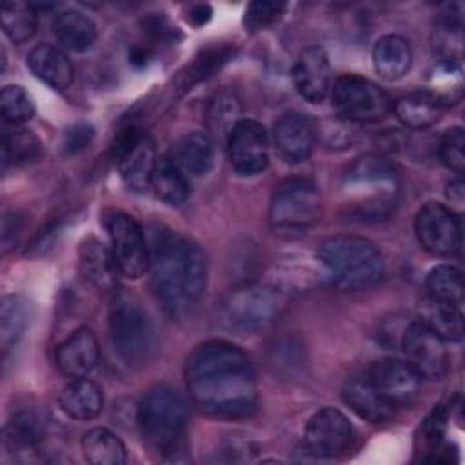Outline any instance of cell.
Instances as JSON below:
<instances>
[{
  "instance_id": "6da1fadb",
  "label": "cell",
  "mask_w": 465,
  "mask_h": 465,
  "mask_svg": "<svg viewBox=\"0 0 465 465\" xmlns=\"http://www.w3.org/2000/svg\"><path fill=\"white\" fill-rule=\"evenodd\" d=\"M183 374L193 401L211 416L242 418L256 409L254 367L231 341L209 340L194 347Z\"/></svg>"
},
{
  "instance_id": "7a4b0ae2",
  "label": "cell",
  "mask_w": 465,
  "mask_h": 465,
  "mask_svg": "<svg viewBox=\"0 0 465 465\" xmlns=\"http://www.w3.org/2000/svg\"><path fill=\"white\" fill-rule=\"evenodd\" d=\"M151 285L162 309L171 316L191 312L207 283V258L200 245L176 231H158L153 238Z\"/></svg>"
},
{
  "instance_id": "3957f363",
  "label": "cell",
  "mask_w": 465,
  "mask_h": 465,
  "mask_svg": "<svg viewBox=\"0 0 465 465\" xmlns=\"http://www.w3.org/2000/svg\"><path fill=\"white\" fill-rule=\"evenodd\" d=\"M400 173L378 154L356 158L341 180L343 213L349 220L374 223L387 220L400 200Z\"/></svg>"
},
{
  "instance_id": "277c9868",
  "label": "cell",
  "mask_w": 465,
  "mask_h": 465,
  "mask_svg": "<svg viewBox=\"0 0 465 465\" xmlns=\"http://www.w3.org/2000/svg\"><path fill=\"white\" fill-rule=\"evenodd\" d=\"M318 262L336 287L360 291L383 276V256L376 243L363 236L334 234L318 243Z\"/></svg>"
},
{
  "instance_id": "5b68a950",
  "label": "cell",
  "mask_w": 465,
  "mask_h": 465,
  "mask_svg": "<svg viewBox=\"0 0 465 465\" xmlns=\"http://www.w3.org/2000/svg\"><path fill=\"white\" fill-rule=\"evenodd\" d=\"M287 296L283 291L258 282L238 283L216 303L214 322L234 334H254L271 327L283 312Z\"/></svg>"
},
{
  "instance_id": "8992f818",
  "label": "cell",
  "mask_w": 465,
  "mask_h": 465,
  "mask_svg": "<svg viewBox=\"0 0 465 465\" xmlns=\"http://www.w3.org/2000/svg\"><path fill=\"white\" fill-rule=\"evenodd\" d=\"M136 423L143 443L160 456L180 450L187 429V405L169 385L151 387L136 409Z\"/></svg>"
},
{
  "instance_id": "52a82bcc",
  "label": "cell",
  "mask_w": 465,
  "mask_h": 465,
  "mask_svg": "<svg viewBox=\"0 0 465 465\" xmlns=\"http://www.w3.org/2000/svg\"><path fill=\"white\" fill-rule=\"evenodd\" d=\"M109 336L127 365L145 363L154 351V327L142 303L129 292H114L109 307Z\"/></svg>"
},
{
  "instance_id": "ba28073f",
  "label": "cell",
  "mask_w": 465,
  "mask_h": 465,
  "mask_svg": "<svg viewBox=\"0 0 465 465\" xmlns=\"http://www.w3.org/2000/svg\"><path fill=\"white\" fill-rule=\"evenodd\" d=\"M322 218V194L309 178H287L271 196L269 223L282 234H302Z\"/></svg>"
},
{
  "instance_id": "9c48e42d",
  "label": "cell",
  "mask_w": 465,
  "mask_h": 465,
  "mask_svg": "<svg viewBox=\"0 0 465 465\" xmlns=\"http://www.w3.org/2000/svg\"><path fill=\"white\" fill-rule=\"evenodd\" d=\"M334 111L349 122H374L392 111L391 96L365 76L341 74L329 91Z\"/></svg>"
},
{
  "instance_id": "30bf717a",
  "label": "cell",
  "mask_w": 465,
  "mask_h": 465,
  "mask_svg": "<svg viewBox=\"0 0 465 465\" xmlns=\"http://www.w3.org/2000/svg\"><path fill=\"white\" fill-rule=\"evenodd\" d=\"M105 229L118 272L127 278H140L147 272L151 252L142 225L127 213L111 211L105 214Z\"/></svg>"
},
{
  "instance_id": "8fae6325",
  "label": "cell",
  "mask_w": 465,
  "mask_h": 465,
  "mask_svg": "<svg viewBox=\"0 0 465 465\" xmlns=\"http://www.w3.org/2000/svg\"><path fill=\"white\" fill-rule=\"evenodd\" d=\"M414 232L420 245L432 256L452 258L461 252V222L440 202H427L416 213Z\"/></svg>"
},
{
  "instance_id": "7c38bea8",
  "label": "cell",
  "mask_w": 465,
  "mask_h": 465,
  "mask_svg": "<svg viewBox=\"0 0 465 465\" xmlns=\"http://www.w3.org/2000/svg\"><path fill=\"white\" fill-rule=\"evenodd\" d=\"M111 154L120 171V176L131 189H149L151 174L158 158L154 156L151 138L142 127L127 125L122 129L113 143Z\"/></svg>"
},
{
  "instance_id": "4fadbf2b",
  "label": "cell",
  "mask_w": 465,
  "mask_h": 465,
  "mask_svg": "<svg viewBox=\"0 0 465 465\" xmlns=\"http://www.w3.org/2000/svg\"><path fill=\"white\" fill-rule=\"evenodd\" d=\"M405 361L421 380H440L449 369V352L445 341L423 322H409L400 345Z\"/></svg>"
},
{
  "instance_id": "5bb4252c",
  "label": "cell",
  "mask_w": 465,
  "mask_h": 465,
  "mask_svg": "<svg viewBox=\"0 0 465 465\" xmlns=\"http://www.w3.org/2000/svg\"><path fill=\"white\" fill-rule=\"evenodd\" d=\"M354 436L349 418L334 407H325L309 418L303 430V449L314 458H336L351 449Z\"/></svg>"
},
{
  "instance_id": "9a60e30c",
  "label": "cell",
  "mask_w": 465,
  "mask_h": 465,
  "mask_svg": "<svg viewBox=\"0 0 465 465\" xmlns=\"http://www.w3.org/2000/svg\"><path fill=\"white\" fill-rule=\"evenodd\" d=\"M232 169L242 176H254L269 165V136L265 127L251 118H240L225 138Z\"/></svg>"
},
{
  "instance_id": "2e32d148",
  "label": "cell",
  "mask_w": 465,
  "mask_h": 465,
  "mask_svg": "<svg viewBox=\"0 0 465 465\" xmlns=\"http://www.w3.org/2000/svg\"><path fill=\"white\" fill-rule=\"evenodd\" d=\"M365 378L396 409L411 405L416 400L421 385V378L414 372V369L405 360L398 358H381L374 361L367 369Z\"/></svg>"
},
{
  "instance_id": "e0dca14e",
  "label": "cell",
  "mask_w": 465,
  "mask_h": 465,
  "mask_svg": "<svg viewBox=\"0 0 465 465\" xmlns=\"http://www.w3.org/2000/svg\"><path fill=\"white\" fill-rule=\"evenodd\" d=\"M314 120L300 111L283 113L272 125V143L278 156L287 163L307 160L316 143Z\"/></svg>"
},
{
  "instance_id": "ac0fdd59",
  "label": "cell",
  "mask_w": 465,
  "mask_h": 465,
  "mask_svg": "<svg viewBox=\"0 0 465 465\" xmlns=\"http://www.w3.org/2000/svg\"><path fill=\"white\" fill-rule=\"evenodd\" d=\"M292 82L302 98L320 104L331 91V65L323 47H305L292 67Z\"/></svg>"
},
{
  "instance_id": "d6986e66",
  "label": "cell",
  "mask_w": 465,
  "mask_h": 465,
  "mask_svg": "<svg viewBox=\"0 0 465 465\" xmlns=\"http://www.w3.org/2000/svg\"><path fill=\"white\" fill-rule=\"evenodd\" d=\"M100 358L96 334L89 327H78L56 347V365L69 378L87 376Z\"/></svg>"
},
{
  "instance_id": "ffe728a7",
  "label": "cell",
  "mask_w": 465,
  "mask_h": 465,
  "mask_svg": "<svg viewBox=\"0 0 465 465\" xmlns=\"http://www.w3.org/2000/svg\"><path fill=\"white\" fill-rule=\"evenodd\" d=\"M341 398L351 411L371 423H387L394 420L398 412V409L371 385L365 374L349 378L341 389Z\"/></svg>"
},
{
  "instance_id": "44dd1931",
  "label": "cell",
  "mask_w": 465,
  "mask_h": 465,
  "mask_svg": "<svg viewBox=\"0 0 465 465\" xmlns=\"http://www.w3.org/2000/svg\"><path fill=\"white\" fill-rule=\"evenodd\" d=\"M169 158L185 174L205 176L216 163V142L207 131H191L174 143Z\"/></svg>"
},
{
  "instance_id": "7402d4cb",
  "label": "cell",
  "mask_w": 465,
  "mask_h": 465,
  "mask_svg": "<svg viewBox=\"0 0 465 465\" xmlns=\"http://www.w3.org/2000/svg\"><path fill=\"white\" fill-rule=\"evenodd\" d=\"M27 65L40 82L56 91H64L73 84L74 69L62 47L51 44L36 45L27 54Z\"/></svg>"
},
{
  "instance_id": "603a6c76",
  "label": "cell",
  "mask_w": 465,
  "mask_h": 465,
  "mask_svg": "<svg viewBox=\"0 0 465 465\" xmlns=\"http://www.w3.org/2000/svg\"><path fill=\"white\" fill-rule=\"evenodd\" d=\"M78 265L82 278L98 291H114L118 267L113 252L100 240L89 236L80 243Z\"/></svg>"
},
{
  "instance_id": "cb8c5ba5",
  "label": "cell",
  "mask_w": 465,
  "mask_h": 465,
  "mask_svg": "<svg viewBox=\"0 0 465 465\" xmlns=\"http://www.w3.org/2000/svg\"><path fill=\"white\" fill-rule=\"evenodd\" d=\"M412 64L409 42L400 35H383L372 47V65L380 78L394 82L407 74Z\"/></svg>"
},
{
  "instance_id": "d4e9b609",
  "label": "cell",
  "mask_w": 465,
  "mask_h": 465,
  "mask_svg": "<svg viewBox=\"0 0 465 465\" xmlns=\"http://www.w3.org/2000/svg\"><path fill=\"white\" fill-rule=\"evenodd\" d=\"M60 409L73 420H93L102 412L104 394L102 389L84 378H71V381L60 391Z\"/></svg>"
},
{
  "instance_id": "484cf974",
  "label": "cell",
  "mask_w": 465,
  "mask_h": 465,
  "mask_svg": "<svg viewBox=\"0 0 465 465\" xmlns=\"http://www.w3.org/2000/svg\"><path fill=\"white\" fill-rule=\"evenodd\" d=\"M443 109L441 102L429 89L407 93L392 104L396 118L409 129H425L432 125L438 122Z\"/></svg>"
},
{
  "instance_id": "4316f807",
  "label": "cell",
  "mask_w": 465,
  "mask_h": 465,
  "mask_svg": "<svg viewBox=\"0 0 465 465\" xmlns=\"http://www.w3.org/2000/svg\"><path fill=\"white\" fill-rule=\"evenodd\" d=\"M53 33L62 49L82 53L93 47L96 42V25L94 22L82 11L67 9L62 11L53 22Z\"/></svg>"
},
{
  "instance_id": "83f0119b",
  "label": "cell",
  "mask_w": 465,
  "mask_h": 465,
  "mask_svg": "<svg viewBox=\"0 0 465 465\" xmlns=\"http://www.w3.org/2000/svg\"><path fill=\"white\" fill-rule=\"evenodd\" d=\"M149 189L167 205H182L189 196V183L185 173L171 158L156 160Z\"/></svg>"
},
{
  "instance_id": "f1b7e54d",
  "label": "cell",
  "mask_w": 465,
  "mask_h": 465,
  "mask_svg": "<svg viewBox=\"0 0 465 465\" xmlns=\"http://www.w3.org/2000/svg\"><path fill=\"white\" fill-rule=\"evenodd\" d=\"M82 452L91 465H122L127 460L124 441L105 427H94L84 434Z\"/></svg>"
},
{
  "instance_id": "f546056e",
  "label": "cell",
  "mask_w": 465,
  "mask_h": 465,
  "mask_svg": "<svg viewBox=\"0 0 465 465\" xmlns=\"http://www.w3.org/2000/svg\"><path fill=\"white\" fill-rule=\"evenodd\" d=\"M420 322L434 331L445 343H456L463 338V314L460 307L429 298V303L423 305Z\"/></svg>"
},
{
  "instance_id": "4dcf8cb0",
  "label": "cell",
  "mask_w": 465,
  "mask_h": 465,
  "mask_svg": "<svg viewBox=\"0 0 465 465\" xmlns=\"http://www.w3.org/2000/svg\"><path fill=\"white\" fill-rule=\"evenodd\" d=\"M42 438L40 418L33 411H20L4 429V443L7 450L16 454L35 452Z\"/></svg>"
},
{
  "instance_id": "1f68e13d",
  "label": "cell",
  "mask_w": 465,
  "mask_h": 465,
  "mask_svg": "<svg viewBox=\"0 0 465 465\" xmlns=\"http://www.w3.org/2000/svg\"><path fill=\"white\" fill-rule=\"evenodd\" d=\"M29 322V303L20 294H7L0 307V347L11 351L22 338Z\"/></svg>"
},
{
  "instance_id": "d6a6232c",
  "label": "cell",
  "mask_w": 465,
  "mask_h": 465,
  "mask_svg": "<svg viewBox=\"0 0 465 465\" xmlns=\"http://www.w3.org/2000/svg\"><path fill=\"white\" fill-rule=\"evenodd\" d=\"M427 292L429 298L436 302H443L454 307L463 305V274L454 265H436L427 274Z\"/></svg>"
},
{
  "instance_id": "836d02e7",
  "label": "cell",
  "mask_w": 465,
  "mask_h": 465,
  "mask_svg": "<svg viewBox=\"0 0 465 465\" xmlns=\"http://www.w3.org/2000/svg\"><path fill=\"white\" fill-rule=\"evenodd\" d=\"M429 91L443 107L456 105L463 96V69L458 60H440L430 76Z\"/></svg>"
},
{
  "instance_id": "e575fe53",
  "label": "cell",
  "mask_w": 465,
  "mask_h": 465,
  "mask_svg": "<svg viewBox=\"0 0 465 465\" xmlns=\"http://www.w3.org/2000/svg\"><path fill=\"white\" fill-rule=\"evenodd\" d=\"M232 56V49L229 45H214L203 49L187 67L180 73L176 80V87L180 93L189 91L194 84L209 78L216 69H220Z\"/></svg>"
},
{
  "instance_id": "d590c367",
  "label": "cell",
  "mask_w": 465,
  "mask_h": 465,
  "mask_svg": "<svg viewBox=\"0 0 465 465\" xmlns=\"http://www.w3.org/2000/svg\"><path fill=\"white\" fill-rule=\"evenodd\" d=\"M36 9L33 4L5 2L0 11V22L5 36L15 44L27 42L36 31Z\"/></svg>"
},
{
  "instance_id": "8d00e7d4",
  "label": "cell",
  "mask_w": 465,
  "mask_h": 465,
  "mask_svg": "<svg viewBox=\"0 0 465 465\" xmlns=\"http://www.w3.org/2000/svg\"><path fill=\"white\" fill-rule=\"evenodd\" d=\"M40 149V140L27 129H5L2 134V160L5 169L35 160Z\"/></svg>"
},
{
  "instance_id": "74e56055",
  "label": "cell",
  "mask_w": 465,
  "mask_h": 465,
  "mask_svg": "<svg viewBox=\"0 0 465 465\" xmlns=\"http://www.w3.org/2000/svg\"><path fill=\"white\" fill-rule=\"evenodd\" d=\"M240 98L232 89L220 91L209 104L207 111V125L213 134L227 138L232 125L240 120ZM209 133V134H211Z\"/></svg>"
},
{
  "instance_id": "f35d334b",
  "label": "cell",
  "mask_w": 465,
  "mask_h": 465,
  "mask_svg": "<svg viewBox=\"0 0 465 465\" xmlns=\"http://www.w3.org/2000/svg\"><path fill=\"white\" fill-rule=\"evenodd\" d=\"M0 111L4 122L16 127L35 116V104L22 85H4L0 94Z\"/></svg>"
},
{
  "instance_id": "ab89813d",
  "label": "cell",
  "mask_w": 465,
  "mask_h": 465,
  "mask_svg": "<svg viewBox=\"0 0 465 465\" xmlns=\"http://www.w3.org/2000/svg\"><path fill=\"white\" fill-rule=\"evenodd\" d=\"M465 134L461 127H450L443 133L438 143V156L445 167L454 171L458 176L463 174L465 169Z\"/></svg>"
},
{
  "instance_id": "60d3db41",
  "label": "cell",
  "mask_w": 465,
  "mask_h": 465,
  "mask_svg": "<svg viewBox=\"0 0 465 465\" xmlns=\"http://www.w3.org/2000/svg\"><path fill=\"white\" fill-rule=\"evenodd\" d=\"M285 7L287 5L282 2H267V0L251 2L245 9L243 24L249 31L265 29L282 18V15L285 13Z\"/></svg>"
},
{
  "instance_id": "b9f144b4",
  "label": "cell",
  "mask_w": 465,
  "mask_h": 465,
  "mask_svg": "<svg viewBox=\"0 0 465 465\" xmlns=\"http://www.w3.org/2000/svg\"><path fill=\"white\" fill-rule=\"evenodd\" d=\"M94 140V129L89 124H76L64 133L62 149L65 154H78L85 151Z\"/></svg>"
},
{
  "instance_id": "7bdbcfd3",
  "label": "cell",
  "mask_w": 465,
  "mask_h": 465,
  "mask_svg": "<svg viewBox=\"0 0 465 465\" xmlns=\"http://www.w3.org/2000/svg\"><path fill=\"white\" fill-rule=\"evenodd\" d=\"M22 231V218L16 216V213H5L4 214V225H2V243L5 251L16 243Z\"/></svg>"
},
{
  "instance_id": "ee69618b",
  "label": "cell",
  "mask_w": 465,
  "mask_h": 465,
  "mask_svg": "<svg viewBox=\"0 0 465 465\" xmlns=\"http://www.w3.org/2000/svg\"><path fill=\"white\" fill-rule=\"evenodd\" d=\"M145 29H147V33H151L156 38H167V36L174 35L173 27L162 16H149L145 20Z\"/></svg>"
},
{
  "instance_id": "f6af8a7d",
  "label": "cell",
  "mask_w": 465,
  "mask_h": 465,
  "mask_svg": "<svg viewBox=\"0 0 465 465\" xmlns=\"http://www.w3.org/2000/svg\"><path fill=\"white\" fill-rule=\"evenodd\" d=\"M213 11L207 4H198V5H193L187 13V20L193 24V25H203L209 18H211Z\"/></svg>"
},
{
  "instance_id": "bcb514c9",
  "label": "cell",
  "mask_w": 465,
  "mask_h": 465,
  "mask_svg": "<svg viewBox=\"0 0 465 465\" xmlns=\"http://www.w3.org/2000/svg\"><path fill=\"white\" fill-rule=\"evenodd\" d=\"M463 182H461V176H458V178H454V180H450L449 183H447V191H445V194H447V198L450 200V202H454V203H461L463 202Z\"/></svg>"
},
{
  "instance_id": "7dc6e473",
  "label": "cell",
  "mask_w": 465,
  "mask_h": 465,
  "mask_svg": "<svg viewBox=\"0 0 465 465\" xmlns=\"http://www.w3.org/2000/svg\"><path fill=\"white\" fill-rule=\"evenodd\" d=\"M147 60H149V53H147L145 47L136 45V47L131 49V53H129V62L131 64H134L136 67H142V65L147 64Z\"/></svg>"
}]
</instances>
